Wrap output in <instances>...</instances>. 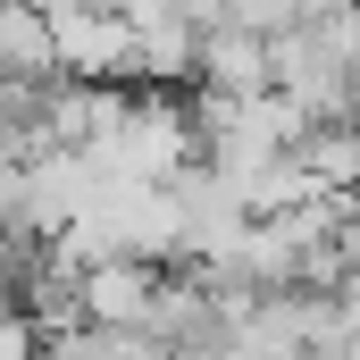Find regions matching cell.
Returning <instances> with one entry per match:
<instances>
[{
    "mask_svg": "<svg viewBox=\"0 0 360 360\" xmlns=\"http://www.w3.org/2000/svg\"><path fill=\"white\" fill-rule=\"evenodd\" d=\"M51 68L68 76H117L134 68V34L117 25V8H84V0H51Z\"/></svg>",
    "mask_w": 360,
    "mask_h": 360,
    "instance_id": "cell-1",
    "label": "cell"
},
{
    "mask_svg": "<svg viewBox=\"0 0 360 360\" xmlns=\"http://www.w3.org/2000/svg\"><path fill=\"white\" fill-rule=\"evenodd\" d=\"M0 76L8 84L51 76V17H42V0H0Z\"/></svg>",
    "mask_w": 360,
    "mask_h": 360,
    "instance_id": "cell-2",
    "label": "cell"
}]
</instances>
